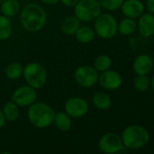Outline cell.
Wrapping results in <instances>:
<instances>
[{"mask_svg":"<svg viewBox=\"0 0 154 154\" xmlns=\"http://www.w3.org/2000/svg\"><path fill=\"white\" fill-rule=\"evenodd\" d=\"M92 103L99 110H108L113 105V100L106 92L98 91L93 95Z\"/></svg>","mask_w":154,"mask_h":154,"instance_id":"cell-18","label":"cell"},{"mask_svg":"<svg viewBox=\"0 0 154 154\" xmlns=\"http://www.w3.org/2000/svg\"><path fill=\"white\" fill-rule=\"evenodd\" d=\"M2 111H3V114H4L6 121H8V122L16 121L19 117V115H20L19 106L15 102H13L12 100L6 102L4 105Z\"/></svg>","mask_w":154,"mask_h":154,"instance_id":"cell-21","label":"cell"},{"mask_svg":"<svg viewBox=\"0 0 154 154\" xmlns=\"http://www.w3.org/2000/svg\"><path fill=\"white\" fill-rule=\"evenodd\" d=\"M82 25V22L74 14L66 16L60 24L61 32L65 35H74L78 28Z\"/></svg>","mask_w":154,"mask_h":154,"instance_id":"cell-15","label":"cell"},{"mask_svg":"<svg viewBox=\"0 0 154 154\" xmlns=\"http://www.w3.org/2000/svg\"><path fill=\"white\" fill-rule=\"evenodd\" d=\"M20 1H24V2H27V1H29V0H20Z\"/></svg>","mask_w":154,"mask_h":154,"instance_id":"cell-32","label":"cell"},{"mask_svg":"<svg viewBox=\"0 0 154 154\" xmlns=\"http://www.w3.org/2000/svg\"><path fill=\"white\" fill-rule=\"evenodd\" d=\"M79 1L80 0H60V2L67 7H74Z\"/></svg>","mask_w":154,"mask_h":154,"instance_id":"cell-28","label":"cell"},{"mask_svg":"<svg viewBox=\"0 0 154 154\" xmlns=\"http://www.w3.org/2000/svg\"><path fill=\"white\" fill-rule=\"evenodd\" d=\"M133 86L137 91L144 93L151 88V79L148 75H137L133 80Z\"/></svg>","mask_w":154,"mask_h":154,"instance_id":"cell-25","label":"cell"},{"mask_svg":"<svg viewBox=\"0 0 154 154\" xmlns=\"http://www.w3.org/2000/svg\"><path fill=\"white\" fill-rule=\"evenodd\" d=\"M47 14L44 8L36 3H28L19 12L22 28L28 32H38L46 24Z\"/></svg>","mask_w":154,"mask_h":154,"instance_id":"cell-1","label":"cell"},{"mask_svg":"<svg viewBox=\"0 0 154 154\" xmlns=\"http://www.w3.org/2000/svg\"><path fill=\"white\" fill-rule=\"evenodd\" d=\"M74 36L78 42L83 43V44H87V43L93 42V40L95 39L96 33L93 27L88 26V25H81L76 31Z\"/></svg>","mask_w":154,"mask_h":154,"instance_id":"cell-17","label":"cell"},{"mask_svg":"<svg viewBox=\"0 0 154 154\" xmlns=\"http://www.w3.org/2000/svg\"><path fill=\"white\" fill-rule=\"evenodd\" d=\"M137 31V21L130 17L123 18L120 23H118V32L122 35L129 36L133 34Z\"/></svg>","mask_w":154,"mask_h":154,"instance_id":"cell-20","label":"cell"},{"mask_svg":"<svg viewBox=\"0 0 154 154\" xmlns=\"http://www.w3.org/2000/svg\"><path fill=\"white\" fill-rule=\"evenodd\" d=\"M102 10L97 0H80L74 6V14L82 23H90L98 17Z\"/></svg>","mask_w":154,"mask_h":154,"instance_id":"cell-6","label":"cell"},{"mask_svg":"<svg viewBox=\"0 0 154 154\" xmlns=\"http://www.w3.org/2000/svg\"><path fill=\"white\" fill-rule=\"evenodd\" d=\"M144 6L147 12L154 14V0H146L144 3Z\"/></svg>","mask_w":154,"mask_h":154,"instance_id":"cell-27","label":"cell"},{"mask_svg":"<svg viewBox=\"0 0 154 154\" xmlns=\"http://www.w3.org/2000/svg\"><path fill=\"white\" fill-rule=\"evenodd\" d=\"M53 124L57 130L61 132H68L73 125V118L64 111L55 113Z\"/></svg>","mask_w":154,"mask_h":154,"instance_id":"cell-16","label":"cell"},{"mask_svg":"<svg viewBox=\"0 0 154 154\" xmlns=\"http://www.w3.org/2000/svg\"><path fill=\"white\" fill-rule=\"evenodd\" d=\"M24 66L20 62H12L5 69V77L10 80H16L23 76Z\"/></svg>","mask_w":154,"mask_h":154,"instance_id":"cell-22","label":"cell"},{"mask_svg":"<svg viewBox=\"0 0 154 154\" xmlns=\"http://www.w3.org/2000/svg\"><path fill=\"white\" fill-rule=\"evenodd\" d=\"M7 121H6L5 117V116L3 114V111H2V109H0V129L3 128L5 125V123Z\"/></svg>","mask_w":154,"mask_h":154,"instance_id":"cell-30","label":"cell"},{"mask_svg":"<svg viewBox=\"0 0 154 154\" xmlns=\"http://www.w3.org/2000/svg\"><path fill=\"white\" fill-rule=\"evenodd\" d=\"M123 79L122 75L113 69H107L105 71L100 72L98 78V83L103 89L113 91L120 88L123 85Z\"/></svg>","mask_w":154,"mask_h":154,"instance_id":"cell-11","label":"cell"},{"mask_svg":"<svg viewBox=\"0 0 154 154\" xmlns=\"http://www.w3.org/2000/svg\"><path fill=\"white\" fill-rule=\"evenodd\" d=\"M0 9L3 15L8 18H12L19 14L21 5L19 0H3Z\"/></svg>","mask_w":154,"mask_h":154,"instance_id":"cell-19","label":"cell"},{"mask_svg":"<svg viewBox=\"0 0 154 154\" xmlns=\"http://www.w3.org/2000/svg\"><path fill=\"white\" fill-rule=\"evenodd\" d=\"M137 30L139 33L144 37L149 38L154 35V14L144 12L137 21Z\"/></svg>","mask_w":154,"mask_h":154,"instance_id":"cell-14","label":"cell"},{"mask_svg":"<svg viewBox=\"0 0 154 154\" xmlns=\"http://www.w3.org/2000/svg\"><path fill=\"white\" fill-rule=\"evenodd\" d=\"M64 111L72 118H82L89 112V104L81 97H73L64 103Z\"/></svg>","mask_w":154,"mask_h":154,"instance_id":"cell-10","label":"cell"},{"mask_svg":"<svg viewBox=\"0 0 154 154\" xmlns=\"http://www.w3.org/2000/svg\"><path fill=\"white\" fill-rule=\"evenodd\" d=\"M99 150L105 154H115L123 152V146L121 135L116 133H106L98 141Z\"/></svg>","mask_w":154,"mask_h":154,"instance_id":"cell-8","label":"cell"},{"mask_svg":"<svg viewBox=\"0 0 154 154\" xmlns=\"http://www.w3.org/2000/svg\"><path fill=\"white\" fill-rule=\"evenodd\" d=\"M101 7L107 11H117L121 8L124 0H97Z\"/></svg>","mask_w":154,"mask_h":154,"instance_id":"cell-26","label":"cell"},{"mask_svg":"<svg viewBox=\"0 0 154 154\" xmlns=\"http://www.w3.org/2000/svg\"><path fill=\"white\" fill-rule=\"evenodd\" d=\"M112 64L113 61L111 57L106 54H101L97 56L93 61V67L98 72H103L107 69H110Z\"/></svg>","mask_w":154,"mask_h":154,"instance_id":"cell-24","label":"cell"},{"mask_svg":"<svg viewBox=\"0 0 154 154\" xmlns=\"http://www.w3.org/2000/svg\"><path fill=\"white\" fill-rule=\"evenodd\" d=\"M23 77L27 85L37 90L44 87L48 74L43 64L38 62H30L24 66Z\"/></svg>","mask_w":154,"mask_h":154,"instance_id":"cell-5","label":"cell"},{"mask_svg":"<svg viewBox=\"0 0 154 154\" xmlns=\"http://www.w3.org/2000/svg\"><path fill=\"white\" fill-rule=\"evenodd\" d=\"M153 36H154V35H153Z\"/></svg>","mask_w":154,"mask_h":154,"instance_id":"cell-33","label":"cell"},{"mask_svg":"<svg viewBox=\"0 0 154 154\" xmlns=\"http://www.w3.org/2000/svg\"><path fill=\"white\" fill-rule=\"evenodd\" d=\"M121 138L125 149L136 151L143 149L149 143L151 135L148 130L143 125H131L123 129Z\"/></svg>","mask_w":154,"mask_h":154,"instance_id":"cell-3","label":"cell"},{"mask_svg":"<svg viewBox=\"0 0 154 154\" xmlns=\"http://www.w3.org/2000/svg\"><path fill=\"white\" fill-rule=\"evenodd\" d=\"M41 3L46 5H57L60 0H39Z\"/></svg>","mask_w":154,"mask_h":154,"instance_id":"cell-29","label":"cell"},{"mask_svg":"<svg viewBox=\"0 0 154 154\" xmlns=\"http://www.w3.org/2000/svg\"><path fill=\"white\" fill-rule=\"evenodd\" d=\"M153 67V58L149 54L138 55L133 62V70L136 75H149Z\"/></svg>","mask_w":154,"mask_h":154,"instance_id":"cell-12","label":"cell"},{"mask_svg":"<svg viewBox=\"0 0 154 154\" xmlns=\"http://www.w3.org/2000/svg\"><path fill=\"white\" fill-rule=\"evenodd\" d=\"M99 72L93 66L82 65L78 67L74 73V79L77 85L82 88H93L98 83Z\"/></svg>","mask_w":154,"mask_h":154,"instance_id":"cell-7","label":"cell"},{"mask_svg":"<svg viewBox=\"0 0 154 154\" xmlns=\"http://www.w3.org/2000/svg\"><path fill=\"white\" fill-rule=\"evenodd\" d=\"M120 9L125 17L133 19H138L145 12L144 3L142 0H124Z\"/></svg>","mask_w":154,"mask_h":154,"instance_id":"cell-13","label":"cell"},{"mask_svg":"<svg viewBox=\"0 0 154 154\" xmlns=\"http://www.w3.org/2000/svg\"><path fill=\"white\" fill-rule=\"evenodd\" d=\"M13 32V24L10 18L0 14V41L8 40Z\"/></svg>","mask_w":154,"mask_h":154,"instance_id":"cell-23","label":"cell"},{"mask_svg":"<svg viewBox=\"0 0 154 154\" xmlns=\"http://www.w3.org/2000/svg\"><path fill=\"white\" fill-rule=\"evenodd\" d=\"M93 22L95 33L103 40H111L118 33V21L110 13L102 12Z\"/></svg>","mask_w":154,"mask_h":154,"instance_id":"cell-4","label":"cell"},{"mask_svg":"<svg viewBox=\"0 0 154 154\" xmlns=\"http://www.w3.org/2000/svg\"><path fill=\"white\" fill-rule=\"evenodd\" d=\"M151 88H152V90L154 91V74L152 75V79H151Z\"/></svg>","mask_w":154,"mask_h":154,"instance_id":"cell-31","label":"cell"},{"mask_svg":"<svg viewBox=\"0 0 154 154\" xmlns=\"http://www.w3.org/2000/svg\"><path fill=\"white\" fill-rule=\"evenodd\" d=\"M11 100L19 107H28L37 100V90L29 85H23L15 89Z\"/></svg>","mask_w":154,"mask_h":154,"instance_id":"cell-9","label":"cell"},{"mask_svg":"<svg viewBox=\"0 0 154 154\" xmlns=\"http://www.w3.org/2000/svg\"><path fill=\"white\" fill-rule=\"evenodd\" d=\"M55 112L51 106L44 102H34L28 106L26 116L29 123L38 129H45L53 125Z\"/></svg>","mask_w":154,"mask_h":154,"instance_id":"cell-2","label":"cell"}]
</instances>
